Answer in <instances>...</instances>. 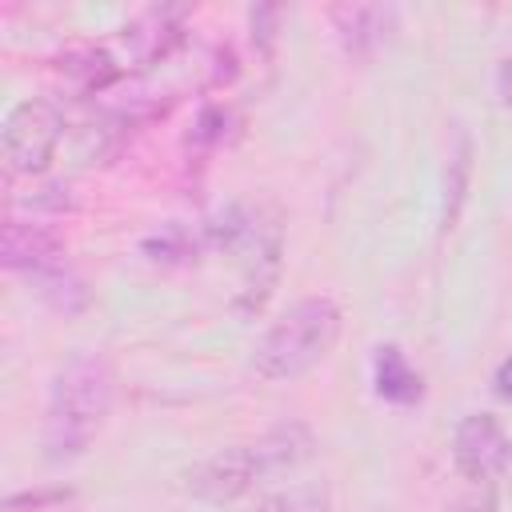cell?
I'll return each instance as SVG.
<instances>
[{"label": "cell", "instance_id": "10", "mask_svg": "<svg viewBox=\"0 0 512 512\" xmlns=\"http://www.w3.org/2000/svg\"><path fill=\"white\" fill-rule=\"evenodd\" d=\"M468 180H472V140L468 132H456L448 164H444V208H440V228H456L464 196H468Z\"/></svg>", "mask_w": 512, "mask_h": 512}, {"label": "cell", "instance_id": "17", "mask_svg": "<svg viewBox=\"0 0 512 512\" xmlns=\"http://www.w3.org/2000/svg\"><path fill=\"white\" fill-rule=\"evenodd\" d=\"M492 388H496V396H500V400H508V404H512V356H508V360H500V368H496V376H492Z\"/></svg>", "mask_w": 512, "mask_h": 512}, {"label": "cell", "instance_id": "6", "mask_svg": "<svg viewBox=\"0 0 512 512\" xmlns=\"http://www.w3.org/2000/svg\"><path fill=\"white\" fill-rule=\"evenodd\" d=\"M0 260L12 272H40L64 260V244L52 228L44 224H24V220H4L0 232Z\"/></svg>", "mask_w": 512, "mask_h": 512}, {"label": "cell", "instance_id": "11", "mask_svg": "<svg viewBox=\"0 0 512 512\" xmlns=\"http://www.w3.org/2000/svg\"><path fill=\"white\" fill-rule=\"evenodd\" d=\"M68 76H76L84 88H104L116 68H112V56L100 52V48H68L64 52V64H60Z\"/></svg>", "mask_w": 512, "mask_h": 512}, {"label": "cell", "instance_id": "13", "mask_svg": "<svg viewBox=\"0 0 512 512\" xmlns=\"http://www.w3.org/2000/svg\"><path fill=\"white\" fill-rule=\"evenodd\" d=\"M252 512H328V492L316 484H300V488H288L280 496H268Z\"/></svg>", "mask_w": 512, "mask_h": 512}, {"label": "cell", "instance_id": "7", "mask_svg": "<svg viewBox=\"0 0 512 512\" xmlns=\"http://www.w3.org/2000/svg\"><path fill=\"white\" fill-rule=\"evenodd\" d=\"M372 384H376V396H384L392 404H416L424 396L420 376L412 372V364L404 360V352L396 344H380L376 348V356H372Z\"/></svg>", "mask_w": 512, "mask_h": 512}, {"label": "cell", "instance_id": "18", "mask_svg": "<svg viewBox=\"0 0 512 512\" xmlns=\"http://www.w3.org/2000/svg\"><path fill=\"white\" fill-rule=\"evenodd\" d=\"M64 496H68V492H36V496H12V500H8V512L24 508V504L40 508V504H48V500H64Z\"/></svg>", "mask_w": 512, "mask_h": 512}, {"label": "cell", "instance_id": "15", "mask_svg": "<svg viewBox=\"0 0 512 512\" xmlns=\"http://www.w3.org/2000/svg\"><path fill=\"white\" fill-rule=\"evenodd\" d=\"M248 20H252V40L260 44V52H272L276 24H280V8H276V4H256Z\"/></svg>", "mask_w": 512, "mask_h": 512}, {"label": "cell", "instance_id": "9", "mask_svg": "<svg viewBox=\"0 0 512 512\" xmlns=\"http://www.w3.org/2000/svg\"><path fill=\"white\" fill-rule=\"evenodd\" d=\"M332 24H336L348 56H368L372 44L380 40L384 8H376V4H340V8H332Z\"/></svg>", "mask_w": 512, "mask_h": 512}, {"label": "cell", "instance_id": "3", "mask_svg": "<svg viewBox=\"0 0 512 512\" xmlns=\"http://www.w3.org/2000/svg\"><path fill=\"white\" fill-rule=\"evenodd\" d=\"M64 120L56 112V104L48 100H24L8 112L4 120V160L12 172H44L56 144H60Z\"/></svg>", "mask_w": 512, "mask_h": 512}, {"label": "cell", "instance_id": "8", "mask_svg": "<svg viewBox=\"0 0 512 512\" xmlns=\"http://www.w3.org/2000/svg\"><path fill=\"white\" fill-rule=\"evenodd\" d=\"M32 280V288H36V296L52 308V312H64V316H76V312H84L88 308V284L80 280V272L68 264V260H60V264H52V268H40V272H32L28 276Z\"/></svg>", "mask_w": 512, "mask_h": 512}, {"label": "cell", "instance_id": "2", "mask_svg": "<svg viewBox=\"0 0 512 512\" xmlns=\"http://www.w3.org/2000/svg\"><path fill=\"white\" fill-rule=\"evenodd\" d=\"M340 336V308L328 296L296 300L256 344L252 368L264 380H296L316 368Z\"/></svg>", "mask_w": 512, "mask_h": 512}, {"label": "cell", "instance_id": "14", "mask_svg": "<svg viewBox=\"0 0 512 512\" xmlns=\"http://www.w3.org/2000/svg\"><path fill=\"white\" fill-rule=\"evenodd\" d=\"M228 124H232V112L220 108V104H208V108H200V116H196V124H192V132H188V144H196V148H216V144H224Z\"/></svg>", "mask_w": 512, "mask_h": 512}, {"label": "cell", "instance_id": "5", "mask_svg": "<svg viewBox=\"0 0 512 512\" xmlns=\"http://www.w3.org/2000/svg\"><path fill=\"white\" fill-rule=\"evenodd\" d=\"M452 460H456L460 476H468V480L496 476L508 460V440H504V428L496 424V416H488V412L464 416L452 436Z\"/></svg>", "mask_w": 512, "mask_h": 512}, {"label": "cell", "instance_id": "4", "mask_svg": "<svg viewBox=\"0 0 512 512\" xmlns=\"http://www.w3.org/2000/svg\"><path fill=\"white\" fill-rule=\"evenodd\" d=\"M260 480H268V472H264L256 444H236V448H224V452L200 460L188 472V492L204 504H228Z\"/></svg>", "mask_w": 512, "mask_h": 512}, {"label": "cell", "instance_id": "1", "mask_svg": "<svg viewBox=\"0 0 512 512\" xmlns=\"http://www.w3.org/2000/svg\"><path fill=\"white\" fill-rule=\"evenodd\" d=\"M112 408V368L100 356H76L64 364L52 380L48 396V416H44V448L52 460H72L80 456L104 416Z\"/></svg>", "mask_w": 512, "mask_h": 512}, {"label": "cell", "instance_id": "12", "mask_svg": "<svg viewBox=\"0 0 512 512\" xmlns=\"http://www.w3.org/2000/svg\"><path fill=\"white\" fill-rule=\"evenodd\" d=\"M140 248H144V256L156 260V264H180V260H188V256L196 252V244L188 240V232L176 228V224H164V228L152 232Z\"/></svg>", "mask_w": 512, "mask_h": 512}, {"label": "cell", "instance_id": "16", "mask_svg": "<svg viewBox=\"0 0 512 512\" xmlns=\"http://www.w3.org/2000/svg\"><path fill=\"white\" fill-rule=\"evenodd\" d=\"M448 512H496V500H492V492H488V488H476V492L460 496Z\"/></svg>", "mask_w": 512, "mask_h": 512}]
</instances>
